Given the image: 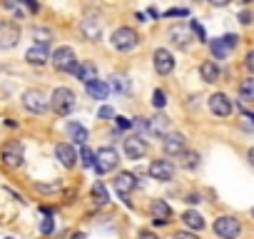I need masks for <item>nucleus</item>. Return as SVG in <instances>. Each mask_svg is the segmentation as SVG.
I'll list each match as a JSON object with an SVG mask.
<instances>
[{
  "label": "nucleus",
  "instance_id": "f257e3e1",
  "mask_svg": "<svg viewBox=\"0 0 254 239\" xmlns=\"http://www.w3.org/2000/svg\"><path fill=\"white\" fill-rule=\"evenodd\" d=\"M75 92L70 90V87H58L53 95H50V105H53V110H55V115H60V117H67L72 110H75Z\"/></svg>",
  "mask_w": 254,
  "mask_h": 239
},
{
  "label": "nucleus",
  "instance_id": "7c9ffc66",
  "mask_svg": "<svg viewBox=\"0 0 254 239\" xmlns=\"http://www.w3.org/2000/svg\"><path fill=\"white\" fill-rule=\"evenodd\" d=\"M33 40H38V45L48 48V43L53 40V33L48 28H33Z\"/></svg>",
  "mask_w": 254,
  "mask_h": 239
},
{
  "label": "nucleus",
  "instance_id": "1a4fd4ad",
  "mask_svg": "<svg viewBox=\"0 0 254 239\" xmlns=\"http://www.w3.org/2000/svg\"><path fill=\"white\" fill-rule=\"evenodd\" d=\"M0 160H3L8 167H20L23 165V160H25V155H23V145L20 142H8L5 147H3V152H0Z\"/></svg>",
  "mask_w": 254,
  "mask_h": 239
},
{
  "label": "nucleus",
  "instance_id": "b1692460",
  "mask_svg": "<svg viewBox=\"0 0 254 239\" xmlns=\"http://www.w3.org/2000/svg\"><path fill=\"white\" fill-rule=\"evenodd\" d=\"M67 132H70V137L75 140V145H80V147H85V142H87V130L80 125V122H70L67 125Z\"/></svg>",
  "mask_w": 254,
  "mask_h": 239
},
{
  "label": "nucleus",
  "instance_id": "c03bdc74",
  "mask_svg": "<svg viewBox=\"0 0 254 239\" xmlns=\"http://www.w3.org/2000/svg\"><path fill=\"white\" fill-rule=\"evenodd\" d=\"M38 189L40 192H55V189H60V184L55 182V184H38Z\"/></svg>",
  "mask_w": 254,
  "mask_h": 239
},
{
  "label": "nucleus",
  "instance_id": "4468645a",
  "mask_svg": "<svg viewBox=\"0 0 254 239\" xmlns=\"http://www.w3.org/2000/svg\"><path fill=\"white\" fill-rule=\"evenodd\" d=\"M209 110L217 115V117H227L232 115V100L224 95V92H214L209 97Z\"/></svg>",
  "mask_w": 254,
  "mask_h": 239
},
{
  "label": "nucleus",
  "instance_id": "2eb2a0df",
  "mask_svg": "<svg viewBox=\"0 0 254 239\" xmlns=\"http://www.w3.org/2000/svg\"><path fill=\"white\" fill-rule=\"evenodd\" d=\"M80 30H82L85 40H97V38H100V33H102V20H100L97 15H85V20H82Z\"/></svg>",
  "mask_w": 254,
  "mask_h": 239
},
{
  "label": "nucleus",
  "instance_id": "a878e982",
  "mask_svg": "<svg viewBox=\"0 0 254 239\" xmlns=\"http://www.w3.org/2000/svg\"><path fill=\"white\" fill-rule=\"evenodd\" d=\"M87 87V95L92 97V100H105L107 97V82H102V80H95V82H90V85H85Z\"/></svg>",
  "mask_w": 254,
  "mask_h": 239
},
{
  "label": "nucleus",
  "instance_id": "f3484780",
  "mask_svg": "<svg viewBox=\"0 0 254 239\" xmlns=\"http://www.w3.org/2000/svg\"><path fill=\"white\" fill-rule=\"evenodd\" d=\"M55 157L60 160V165H63V167H75V162H77L75 147H72V145H67V142L55 145Z\"/></svg>",
  "mask_w": 254,
  "mask_h": 239
},
{
  "label": "nucleus",
  "instance_id": "79ce46f5",
  "mask_svg": "<svg viewBox=\"0 0 254 239\" xmlns=\"http://www.w3.org/2000/svg\"><path fill=\"white\" fill-rule=\"evenodd\" d=\"M244 67L252 72L254 70V53H247V58H244Z\"/></svg>",
  "mask_w": 254,
  "mask_h": 239
},
{
  "label": "nucleus",
  "instance_id": "dca6fc26",
  "mask_svg": "<svg viewBox=\"0 0 254 239\" xmlns=\"http://www.w3.org/2000/svg\"><path fill=\"white\" fill-rule=\"evenodd\" d=\"M150 212H152V222L155 224H167L170 222V217H172V209H170V204L165 202V199H155L152 204H150Z\"/></svg>",
  "mask_w": 254,
  "mask_h": 239
},
{
  "label": "nucleus",
  "instance_id": "4be33fe9",
  "mask_svg": "<svg viewBox=\"0 0 254 239\" xmlns=\"http://www.w3.org/2000/svg\"><path fill=\"white\" fill-rule=\"evenodd\" d=\"M199 75H202L204 82H217L219 80V65L214 60H204L202 67H199Z\"/></svg>",
  "mask_w": 254,
  "mask_h": 239
},
{
  "label": "nucleus",
  "instance_id": "20e7f679",
  "mask_svg": "<svg viewBox=\"0 0 254 239\" xmlns=\"http://www.w3.org/2000/svg\"><path fill=\"white\" fill-rule=\"evenodd\" d=\"M50 62H53V65H55V70H60V72H75V67H77L75 50H72V48H67V45L58 48V50H55V55L50 58Z\"/></svg>",
  "mask_w": 254,
  "mask_h": 239
},
{
  "label": "nucleus",
  "instance_id": "aec40b11",
  "mask_svg": "<svg viewBox=\"0 0 254 239\" xmlns=\"http://www.w3.org/2000/svg\"><path fill=\"white\" fill-rule=\"evenodd\" d=\"M72 75H77V80H82L85 85H90V82L97 80V67L92 62H77V67H75Z\"/></svg>",
  "mask_w": 254,
  "mask_h": 239
},
{
  "label": "nucleus",
  "instance_id": "a211bd4d",
  "mask_svg": "<svg viewBox=\"0 0 254 239\" xmlns=\"http://www.w3.org/2000/svg\"><path fill=\"white\" fill-rule=\"evenodd\" d=\"M25 60H28L30 65H35V67H43L45 62H50V53H48V48H43V45H33V48L25 53Z\"/></svg>",
  "mask_w": 254,
  "mask_h": 239
},
{
  "label": "nucleus",
  "instance_id": "a18cd8bd",
  "mask_svg": "<svg viewBox=\"0 0 254 239\" xmlns=\"http://www.w3.org/2000/svg\"><path fill=\"white\" fill-rule=\"evenodd\" d=\"M239 23H242V25H249V23H252V15H249V13H242V15H239Z\"/></svg>",
  "mask_w": 254,
  "mask_h": 239
},
{
  "label": "nucleus",
  "instance_id": "cd10ccee",
  "mask_svg": "<svg viewBox=\"0 0 254 239\" xmlns=\"http://www.w3.org/2000/svg\"><path fill=\"white\" fill-rule=\"evenodd\" d=\"M209 50H212L214 60H224V58L229 55V50H227V45L222 43V38H214V40L209 43Z\"/></svg>",
  "mask_w": 254,
  "mask_h": 239
},
{
  "label": "nucleus",
  "instance_id": "9d476101",
  "mask_svg": "<svg viewBox=\"0 0 254 239\" xmlns=\"http://www.w3.org/2000/svg\"><path fill=\"white\" fill-rule=\"evenodd\" d=\"M162 147H165V155L170 157H180L185 152V135L180 132H167L162 137Z\"/></svg>",
  "mask_w": 254,
  "mask_h": 239
},
{
  "label": "nucleus",
  "instance_id": "a19ab883",
  "mask_svg": "<svg viewBox=\"0 0 254 239\" xmlns=\"http://www.w3.org/2000/svg\"><path fill=\"white\" fill-rule=\"evenodd\" d=\"M172 239H199V237H197L194 232H175Z\"/></svg>",
  "mask_w": 254,
  "mask_h": 239
},
{
  "label": "nucleus",
  "instance_id": "c756f323",
  "mask_svg": "<svg viewBox=\"0 0 254 239\" xmlns=\"http://www.w3.org/2000/svg\"><path fill=\"white\" fill-rule=\"evenodd\" d=\"M177 160H180V165H182L185 170H194V167L199 165V155H197V152H187V150H185Z\"/></svg>",
  "mask_w": 254,
  "mask_h": 239
},
{
  "label": "nucleus",
  "instance_id": "c9c22d12",
  "mask_svg": "<svg viewBox=\"0 0 254 239\" xmlns=\"http://www.w3.org/2000/svg\"><path fill=\"white\" fill-rule=\"evenodd\" d=\"M130 127H135L137 132H147V117H135V122H130Z\"/></svg>",
  "mask_w": 254,
  "mask_h": 239
},
{
  "label": "nucleus",
  "instance_id": "09e8293b",
  "mask_svg": "<svg viewBox=\"0 0 254 239\" xmlns=\"http://www.w3.org/2000/svg\"><path fill=\"white\" fill-rule=\"evenodd\" d=\"M70 239H87V237H85V234H82V232H75V234H72V237H70Z\"/></svg>",
  "mask_w": 254,
  "mask_h": 239
},
{
  "label": "nucleus",
  "instance_id": "5701e85b",
  "mask_svg": "<svg viewBox=\"0 0 254 239\" xmlns=\"http://www.w3.org/2000/svg\"><path fill=\"white\" fill-rule=\"evenodd\" d=\"M107 90H115V92H130V77L122 75V72L110 75V85H107Z\"/></svg>",
  "mask_w": 254,
  "mask_h": 239
},
{
  "label": "nucleus",
  "instance_id": "4c0bfd02",
  "mask_svg": "<svg viewBox=\"0 0 254 239\" xmlns=\"http://www.w3.org/2000/svg\"><path fill=\"white\" fill-rule=\"evenodd\" d=\"M97 117H102V120H110V117H115V107H110V105H102V107L97 110Z\"/></svg>",
  "mask_w": 254,
  "mask_h": 239
},
{
  "label": "nucleus",
  "instance_id": "f8f14e48",
  "mask_svg": "<svg viewBox=\"0 0 254 239\" xmlns=\"http://www.w3.org/2000/svg\"><path fill=\"white\" fill-rule=\"evenodd\" d=\"M112 184H115V192H117V194L127 197V194H130V192L137 187V177H135L132 172H117Z\"/></svg>",
  "mask_w": 254,
  "mask_h": 239
},
{
  "label": "nucleus",
  "instance_id": "8fccbe9b",
  "mask_svg": "<svg viewBox=\"0 0 254 239\" xmlns=\"http://www.w3.org/2000/svg\"><path fill=\"white\" fill-rule=\"evenodd\" d=\"M8 239H13V237H8Z\"/></svg>",
  "mask_w": 254,
  "mask_h": 239
},
{
  "label": "nucleus",
  "instance_id": "f03ea898",
  "mask_svg": "<svg viewBox=\"0 0 254 239\" xmlns=\"http://www.w3.org/2000/svg\"><path fill=\"white\" fill-rule=\"evenodd\" d=\"M110 43L115 50H122V53H130L140 45V35L132 30V28H117L112 35H110Z\"/></svg>",
  "mask_w": 254,
  "mask_h": 239
},
{
  "label": "nucleus",
  "instance_id": "c85d7f7f",
  "mask_svg": "<svg viewBox=\"0 0 254 239\" xmlns=\"http://www.w3.org/2000/svg\"><path fill=\"white\" fill-rule=\"evenodd\" d=\"M239 97H242V102H252L254 100V80L252 77H247L239 85Z\"/></svg>",
  "mask_w": 254,
  "mask_h": 239
},
{
  "label": "nucleus",
  "instance_id": "393cba45",
  "mask_svg": "<svg viewBox=\"0 0 254 239\" xmlns=\"http://www.w3.org/2000/svg\"><path fill=\"white\" fill-rule=\"evenodd\" d=\"M182 222H185V224H187L192 232H199V229H204V217H202L199 212H192V209H190V212H185V214H182Z\"/></svg>",
  "mask_w": 254,
  "mask_h": 239
},
{
  "label": "nucleus",
  "instance_id": "f704fd0d",
  "mask_svg": "<svg viewBox=\"0 0 254 239\" xmlns=\"http://www.w3.org/2000/svg\"><path fill=\"white\" fill-rule=\"evenodd\" d=\"M53 229H55V219H53V214H50V217H45V219L40 222V232H43V234H50Z\"/></svg>",
  "mask_w": 254,
  "mask_h": 239
},
{
  "label": "nucleus",
  "instance_id": "9b49d317",
  "mask_svg": "<svg viewBox=\"0 0 254 239\" xmlns=\"http://www.w3.org/2000/svg\"><path fill=\"white\" fill-rule=\"evenodd\" d=\"M152 62H155V70H157L160 75H170V72L175 70V58H172V53H170V50H165V48L155 50Z\"/></svg>",
  "mask_w": 254,
  "mask_h": 239
},
{
  "label": "nucleus",
  "instance_id": "0eeeda50",
  "mask_svg": "<svg viewBox=\"0 0 254 239\" xmlns=\"http://www.w3.org/2000/svg\"><path fill=\"white\" fill-rule=\"evenodd\" d=\"M23 105H25V110L33 112V115H43V112L48 110V100H45L43 90H38V87L25 90V95H23Z\"/></svg>",
  "mask_w": 254,
  "mask_h": 239
},
{
  "label": "nucleus",
  "instance_id": "e433bc0d",
  "mask_svg": "<svg viewBox=\"0 0 254 239\" xmlns=\"http://www.w3.org/2000/svg\"><path fill=\"white\" fill-rule=\"evenodd\" d=\"M165 15H167V18H187L190 10H187V8H170Z\"/></svg>",
  "mask_w": 254,
  "mask_h": 239
},
{
  "label": "nucleus",
  "instance_id": "ea45409f",
  "mask_svg": "<svg viewBox=\"0 0 254 239\" xmlns=\"http://www.w3.org/2000/svg\"><path fill=\"white\" fill-rule=\"evenodd\" d=\"M115 120H117V127H120V130H130L132 120H127V117H122V115H115Z\"/></svg>",
  "mask_w": 254,
  "mask_h": 239
},
{
  "label": "nucleus",
  "instance_id": "423d86ee",
  "mask_svg": "<svg viewBox=\"0 0 254 239\" xmlns=\"http://www.w3.org/2000/svg\"><path fill=\"white\" fill-rule=\"evenodd\" d=\"M20 43V25L3 20L0 23V50H10Z\"/></svg>",
  "mask_w": 254,
  "mask_h": 239
},
{
  "label": "nucleus",
  "instance_id": "412c9836",
  "mask_svg": "<svg viewBox=\"0 0 254 239\" xmlns=\"http://www.w3.org/2000/svg\"><path fill=\"white\" fill-rule=\"evenodd\" d=\"M170 38H172V43H175L177 48H187L190 40H192V33H190L187 25H175V28L170 30Z\"/></svg>",
  "mask_w": 254,
  "mask_h": 239
},
{
  "label": "nucleus",
  "instance_id": "39448f33",
  "mask_svg": "<svg viewBox=\"0 0 254 239\" xmlns=\"http://www.w3.org/2000/svg\"><path fill=\"white\" fill-rule=\"evenodd\" d=\"M239 232H242V224H239L237 217L224 214V217L214 219V234H217V237H222V239H237Z\"/></svg>",
  "mask_w": 254,
  "mask_h": 239
},
{
  "label": "nucleus",
  "instance_id": "473e14b6",
  "mask_svg": "<svg viewBox=\"0 0 254 239\" xmlns=\"http://www.w3.org/2000/svg\"><path fill=\"white\" fill-rule=\"evenodd\" d=\"M187 28H190V33H192V35H197V40H199V43H207V33H204V28H202L197 20H192Z\"/></svg>",
  "mask_w": 254,
  "mask_h": 239
},
{
  "label": "nucleus",
  "instance_id": "ddd939ff",
  "mask_svg": "<svg viewBox=\"0 0 254 239\" xmlns=\"http://www.w3.org/2000/svg\"><path fill=\"white\" fill-rule=\"evenodd\" d=\"M150 175H152L155 179H160V182H170V179L175 177V165H172L170 160H155V162L150 165Z\"/></svg>",
  "mask_w": 254,
  "mask_h": 239
},
{
  "label": "nucleus",
  "instance_id": "7ed1b4c3",
  "mask_svg": "<svg viewBox=\"0 0 254 239\" xmlns=\"http://www.w3.org/2000/svg\"><path fill=\"white\" fill-rule=\"evenodd\" d=\"M117 162H120V155H117L115 147H100L95 152V165L92 167L97 170V175H105V172H112L117 167Z\"/></svg>",
  "mask_w": 254,
  "mask_h": 239
},
{
  "label": "nucleus",
  "instance_id": "58836bf2",
  "mask_svg": "<svg viewBox=\"0 0 254 239\" xmlns=\"http://www.w3.org/2000/svg\"><path fill=\"white\" fill-rule=\"evenodd\" d=\"M222 43L227 45V50H232V48H237V43H239V35H232V33H229V35H224V38H222Z\"/></svg>",
  "mask_w": 254,
  "mask_h": 239
},
{
  "label": "nucleus",
  "instance_id": "6ab92c4d",
  "mask_svg": "<svg viewBox=\"0 0 254 239\" xmlns=\"http://www.w3.org/2000/svg\"><path fill=\"white\" fill-rule=\"evenodd\" d=\"M167 127H170V117L167 115H155L152 120H147V132H155V135H160V137H165L167 135Z\"/></svg>",
  "mask_w": 254,
  "mask_h": 239
},
{
  "label": "nucleus",
  "instance_id": "de8ad7c7",
  "mask_svg": "<svg viewBox=\"0 0 254 239\" xmlns=\"http://www.w3.org/2000/svg\"><path fill=\"white\" fill-rule=\"evenodd\" d=\"M25 5H28V8L33 10V13H38V10H40V5H38V3H33V0H28V3H25Z\"/></svg>",
  "mask_w": 254,
  "mask_h": 239
},
{
  "label": "nucleus",
  "instance_id": "72a5a7b5",
  "mask_svg": "<svg viewBox=\"0 0 254 239\" xmlns=\"http://www.w3.org/2000/svg\"><path fill=\"white\" fill-rule=\"evenodd\" d=\"M165 105H167V95H165V90H155V92H152V107L162 110Z\"/></svg>",
  "mask_w": 254,
  "mask_h": 239
},
{
  "label": "nucleus",
  "instance_id": "37998d69",
  "mask_svg": "<svg viewBox=\"0 0 254 239\" xmlns=\"http://www.w3.org/2000/svg\"><path fill=\"white\" fill-rule=\"evenodd\" d=\"M137 239H160L155 232H150V229H142L140 234H137Z\"/></svg>",
  "mask_w": 254,
  "mask_h": 239
},
{
  "label": "nucleus",
  "instance_id": "49530a36",
  "mask_svg": "<svg viewBox=\"0 0 254 239\" xmlns=\"http://www.w3.org/2000/svg\"><path fill=\"white\" fill-rule=\"evenodd\" d=\"M147 15L157 20V18H160V10H157V8H147Z\"/></svg>",
  "mask_w": 254,
  "mask_h": 239
},
{
  "label": "nucleus",
  "instance_id": "bb28decb",
  "mask_svg": "<svg viewBox=\"0 0 254 239\" xmlns=\"http://www.w3.org/2000/svg\"><path fill=\"white\" fill-rule=\"evenodd\" d=\"M90 197H92V202L97 204V207H102V204H107V189H105V184L102 182H95L92 184V189H90Z\"/></svg>",
  "mask_w": 254,
  "mask_h": 239
},
{
  "label": "nucleus",
  "instance_id": "6e6552de",
  "mask_svg": "<svg viewBox=\"0 0 254 239\" xmlns=\"http://www.w3.org/2000/svg\"><path fill=\"white\" fill-rule=\"evenodd\" d=\"M125 145V155L130 157V160H142L147 155V142L140 137V135H130V137H125L122 140Z\"/></svg>",
  "mask_w": 254,
  "mask_h": 239
},
{
  "label": "nucleus",
  "instance_id": "2f4dec72",
  "mask_svg": "<svg viewBox=\"0 0 254 239\" xmlns=\"http://www.w3.org/2000/svg\"><path fill=\"white\" fill-rule=\"evenodd\" d=\"M80 162L85 165V167H92L95 165V152L85 145V147H80Z\"/></svg>",
  "mask_w": 254,
  "mask_h": 239
}]
</instances>
